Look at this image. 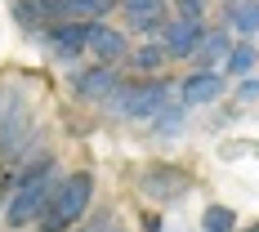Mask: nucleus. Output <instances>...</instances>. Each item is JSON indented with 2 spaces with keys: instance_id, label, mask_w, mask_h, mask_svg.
<instances>
[{
  "instance_id": "nucleus-9",
  "label": "nucleus",
  "mask_w": 259,
  "mask_h": 232,
  "mask_svg": "<svg viewBox=\"0 0 259 232\" xmlns=\"http://www.w3.org/2000/svg\"><path fill=\"white\" fill-rule=\"evenodd\" d=\"M224 94V80H219V72H197V76H188L179 85V103L183 107H201V103H214Z\"/></svg>"
},
{
  "instance_id": "nucleus-17",
  "label": "nucleus",
  "mask_w": 259,
  "mask_h": 232,
  "mask_svg": "<svg viewBox=\"0 0 259 232\" xmlns=\"http://www.w3.org/2000/svg\"><path fill=\"white\" fill-rule=\"evenodd\" d=\"M152 121H156V129H161V134H179V129H183V103H165Z\"/></svg>"
},
{
  "instance_id": "nucleus-19",
  "label": "nucleus",
  "mask_w": 259,
  "mask_h": 232,
  "mask_svg": "<svg viewBox=\"0 0 259 232\" xmlns=\"http://www.w3.org/2000/svg\"><path fill=\"white\" fill-rule=\"evenodd\" d=\"M237 99H241V103L259 99V76H246V80H241V85H237Z\"/></svg>"
},
{
  "instance_id": "nucleus-16",
  "label": "nucleus",
  "mask_w": 259,
  "mask_h": 232,
  "mask_svg": "<svg viewBox=\"0 0 259 232\" xmlns=\"http://www.w3.org/2000/svg\"><path fill=\"white\" fill-rule=\"evenodd\" d=\"M255 45H250V40H246V45H233V50H228V72H233V76H246V72H250V67H255Z\"/></svg>"
},
{
  "instance_id": "nucleus-18",
  "label": "nucleus",
  "mask_w": 259,
  "mask_h": 232,
  "mask_svg": "<svg viewBox=\"0 0 259 232\" xmlns=\"http://www.w3.org/2000/svg\"><path fill=\"white\" fill-rule=\"evenodd\" d=\"M175 5H179V18H192V23L206 18V0H175Z\"/></svg>"
},
{
  "instance_id": "nucleus-3",
  "label": "nucleus",
  "mask_w": 259,
  "mask_h": 232,
  "mask_svg": "<svg viewBox=\"0 0 259 232\" xmlns=\"http://www.w3.org/2000/svg\"><path fill=\"white\" fill-rule=\"evenodd\" d=\"M31 138H36V125H31V116H27V103L14 94L9 107H5V116H0V156L31 152Z\"/></svg>"
},
{
  "instance_id": "nucleus-20",
  "label": "nucleus",
  "mask_w": 259,
  "mask_h": 232,
  "mask_svg": "<svg viewBox=\"0 0 259 232\" xmlns=\"http://www.w3.org/2000/svg\"><path fill=\"white\" fill-rule=\"evenodd\" d=\"M80 232H116V223H112V219L103 214V219H94V223H85Z\"/></svg>"
},
{
  "instance_id": "nucleus-7",
  "label": "nucleus",
  "mask_w": 259,
  "mask_h": 232,
  "mask_svg": "<svg viewBox=\"0 0 259 232\" xmlns=\"http://www.w3.org/2000/svg\"><path fill=\"white\" fill-rule=\"evenodd\" d=\"M85 50L94 54L99 63H116V58H125V36L116 31V27H103V23H90V36H85Z\"/></svg>"
},
{
  "instance_id": "nucleus-2",
  "label": "nucleus",
  "mask_w": 259,
  "mask_h": 232,
  "mask_svg": "<svg viewBox=\"0 0 259 232\" xmlns=\"http://www.w3.org/2000/svg\"><path fill=\"white\" fill-rule=\"evenodd\" d=\"M90 197H94V174L76 170L72 179H63L58 192H54V201H50V210L40 214V232H67L90 210Z\"/></svg>"
},
{
  "instance_id": "nucleus-5",
  "label": "nucleus",
  "mask_w": 259,
  "mask_h": 232,
  "mask_svg": "<svg viewBox=\"0 0 259 232\" xmlns=\"http://www.w3.org/2000/svg\"><path fill=\"white\" fill-rule=\"evenodd\" d=\"M45 18H72V23H94V18H107L112 0H40Z\"/></svg>"
},
{
  "instance_id": "nucleus-14",
  "label": "nucleus",
  "mask_w": 259,
  "mask_h": 232,
  "mask_svg": "<svg viewBox=\"0 0 259 232\" xmlns=\"http://www.w3.org/2000/svg\"><path fill=\"white\" fill-rule=\"evenodd\" d=\"M201 228L206 232H237V214L228 206H210L206 214H201Z\"/></svg>"
},
{
  "instance_id": "nucleus-10",
  "label": "nucleus",
  "mask_w": 259,
  "mask_h": 232,
  "mask_svg": "<svg viewBox=\"0 0 259 232\" xmlns=\"http://www.w3.org/2000/svg\"><path fill=\"white\" fill-rule=\"evenodd\" d=\"M201 23H192V18H179V23H170V31H165V54L170 58H192L197 54V45H201Z\"/></svg>"
},
{
  "instance_id": "nucleus-8",
  "label": "nucleus",
  "mask_w": 259,
  "mask_h": 232,
  "mask_svg": "<svg viewBox=\"0 0 259 232\" xmlns=\"http://www.w3.org/2000/svg\"><path fill=\"white\" fill-rule=\"evenodd\" d=\"M116 85H121V80L112 76V67L99 63V67H90V72H80V76H76V94H80V99H90V103H107V99L116 94Z\"/></svg>"
},
{
  "instance_id": "nucleus-15",
  "label": "nucleus",
  "mask_w": 259,
  "mask_h": 232,
  "mask_svg": "<svg viewBox=\"0 0 259 232\" xmlns=\"http://www.w3.org/2000/svg\"><path fill=\"white\" fill-rule=\"evenodd\" d=\"M134 31H161L165 27V9H125Z\"/></svg>"
},
{
  "instance_id": "nucleus-11",
  "label": "nucleus",
  "mask_w": 259,
  "mask_h": 232,
  "mask_svg": "<svg viewBox=\"0 0 259 232\" xmlns=\"http://www.w3.org/2000/svg\"><path fill=\"white\" fill-rule=\"evenodd\" d=\"M228 50H233V40H228V31L224 27H214L201 36V45H197V63H201V72H214V63H228Z\"/></svg>"
},
{
  "instance_id": "nucleus-6",
  "label": "nucleus",
  "mask_w": 259,
  "mask_h": 232,
  "mask_svg": "<svg viewBox=\"0 0 259 232\" xmlns=\"http://www.w3.org/2000/svg\"><path fill=\"white\" fill-rule=\"evenodd\" d=\"M85 36H90V23L63 18V23L50 27V54H54V58H63V63H72L76 54H85Z\"/></svg>"
},
{
  "instance_id": "nucleus-24",
  "label": "nucleus",
  "mask_w": 259,
  "mask_h": 232,
  "mask_svg": "<svg viewBox=\"0 0 259 232\" xmlns=\"http://www.w3.org/2000/svg\"><path fill=\"white\" fill-rule=\"evenodd\" d=\"M250 232H255V228H250Z\"/></svg>"
},
{
  "instance_id": "nucleus-1",
  "label": "nucleus",
  "mask_w": 259,
  "mask_h": 232,
  "mask_svg": "<svg viewBox=\"0 0 259 232\" xmlns=\"http://www.w3.org/2000/svg\"><path fill=\"white\" fill-rule=\"evenodd\" d=\"M54 192H58V174H54V156H40L31 170L23 174L18 192L9 197L5 206V223L9 228H27V223H40V214L50 210Z\"/></svg>"
},
{
  "instance_id": "nucleus-12",
  "label": "nucleus",
  "mask_w": 259,
  "mask_h": 232,
  "mask_svg": "<svg viewBox=\"0 0 259 232\" xmlns=\"http://www.w3.org/2000/svg\"><path fill=\"white\" fill-rule=\"evenodd\" d=\"M228 18H233V27L241 31V36H255L259 31V0H237Z\"/></svg>"
},
{
  "instance_id": "nucleus-22",
  "label": "nucleus",
  "mask_w": 259,
  "mask_h": 232,
  "mask_svg": "<svg viewBox=\"0 0 259 232\" xmlns=\"http://www.w3.org/2000/svg\"><path fill=\"white\" fill-rule=\"evenodd\" d=\"M148 232H161V219L156 214H148Z\"/></svg>"
},
{
  "instance_id": "nucleus-4",
  "label": "nucleus",
  "mask_w": 259,
  "mask_h": 232,
  "mask_svg": "<svg viewBox=\"0 0 259 232\" xmlns=\"http://www.w3.org/2000/svg\"><path fill=\"white\" fill-rule=\"evenodd\" d=\"M139 188H143V197H152V201H161V206H170V201H179L183 192L192 188V179L179 174L175 165H152V170L139 179Z\"/></svg>"
},
{
  "instance_id": "nucleus-21",
  "label": "nucleus",
  "mask_w": 259,
  "mask_h": 232,
  "mask_svg": "<svg viewBox=\"0 0 259 232\" xmlns=\"http://www.w3.org/2000/svg\"><path fill=\"white\" fill-rule=\"evenodd\" d=\"M165 0H125V9H161Z\"/></svg>"
},
{
  "instance_id": "nucleus-13",
  "label": "nucleus",
  "mask_w": 259,
  "mask_h": 232,
  "mask_svg": "<svg viewBox=\"0 0 259 232\" xmlns=\"http://www.w3.org/2000/svg\"><path fill=\"white\" fill-rule=\"evenodd\" d=\"M165 58H170V54H165V45H139V50L130 54V67H134V72H156Z\"/></svg>"
},
{
  "instance_id": "nucleus-23",
  "label": "nucleus",
  "mask_w": 259,
  "mask_h": 232,
  "mask_svg": "<svg viewBox=\"0 0 259 232\" xmlns=\"http://www.w3.org/2000/svg\"><path fill=\"white\" fill-rule=\"evenodd\" d=\"M255 232H259V223H255Z\"/></svg>"
}]
</instances>
